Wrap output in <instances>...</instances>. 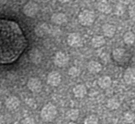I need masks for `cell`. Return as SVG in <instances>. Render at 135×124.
<instances>
[{
    "label": "cell",
    "instance_id": "cell-4",
    "mask_svg": "<svg viewBox=\"0 0 135 124\" xmlns=\"http://www.w3.org/2000/svg\"><path fill=\"white\" fill-rule=\"evenodd\" d=\"M67 44L72 47H80L83 44L82 37L78 32H71L67 36Z\"/></svg>",
    "mask_w": 135,
    "mask_h": 124
},
{
    "label": "cell",
    "instance_id": "cell-27",
    "mask_svg": "<svg viewBox=\"0 0 135 124\" xmlns=\"http://www.w3.org/2000/svg\"><path fill=\"white\" fill-rule=\"evenodd\" d=\"M128 14H129V17L135 21V4H133L131 6H129L128 8Z\"/></svg>",
    "mask_w": 135,
    "mask_h": 124
},
{
    "label": "cell",
    "instance_id": "cell-31",
    "mask_svg": "<svg viewBox=\"0 0 135 124\" xmlns=\"http://www.w3.org/2000/svg\"><path fill=\"white\" fill-rule=\"evenodd\" d=\"M2 123H3V117H2V116L0 114V124Z\"/></svg>",
    "mask_w": 135,
    "mask_h": 124
},
{
    "label": "cell",
    "instance_id": "cell-9",
    "mask_svg": "<svg viewBox=\"0 0 135 124\" xmlns=\"http://www.w3.org/2000/svg\"><path fill=\"white\" fill-rule=\"evenodd\" d=\"M102 33L104 37L107 38H113L116 33V27L115 25L110 24V23H105L101 27Z\"/></svg>",
    "mask_w": 135,
    "mask_h": 124
},
{
    "label": "cell",
    "instance_id": "cell-2",
    "mask_svg": "<svg viewBox=\"0 0 135 124\" xmlns=\"http://www.w3.org/2000/svg\"><path fill=\"white\" fill-rule=\"evenodd\" d=\"M78 19L79 23L85 27H89L91 26L92 25H93V23L96 21V14L94 13V11L91 10V9H83L81 10L78 16Z\"/></svg>",
    "mask_w": 135,
    "mask_h": 124
},
{
    "label": "cell",
    "instance_id": "cell-11",
    "mask_svg": "<svg viewBox=\"0 0 135 124\" xmlns=\"http://www.w3.org/2000/svg\"><path fill=\"white\" fill-rule=\"evenodd\" d=\"M123 80L127 85L135 84V68L128 67L123 73Z\"/></svg>",
    "mask_w": 135,
    "mask_h": 124
},
{
    "label": "cell",
    "instance_id": "cell-17",
    "mask_svg": "<svg viewBox=\"0 0 135 124\" xmlns=\"http://www.w3.org/2000/svg\"><path fill=\"white\" fill-rule=\"evenodd\" d=\"M5 104L9 110L10 111L16 110L20 105V100L15 96H11L6 99Z\"/></svg>",
    "mask_w": 135,
    "mask_h": 124
},
{
    "label": "cell",
    "instance_id": "cell-1",
    "mask_svg": "<svg viewBox=\"0 0 135 124\" xmlns=\"http://www.w3.org/2000/svg\"><path fill=\"white\" fill-rule=\"evenodd\" d=\"M25 40L17 25L5 30L0 28V63H9L17 59L25 47Z\"/></svg>",
    "mask_w": 135,
    "mask_h": 124
},
{
    "label": "cell",
    "instance_id": "cell-20",
    "mask_svg": "<svg viewBox=\"0 0 135 124\" xmlns=\"http://www.w3.org/2000/svg\"><path fill=\"white\" fill-rule=\"evenodd\" d=\"M49 26L46 23H41L35 28V33L38 36H44L49 32Z\"/></svg>",
    "mask_w": 135,
    "mask_h": 124
},
{
    "label": "cell",
    "instance_id": "cell-14",
    "mask_svg": "<svg viewBox=\"0 0 135 124\" xmlns=\"http://www.w3.org/2000/svg\"><path fill=\"white\" fill-rule=\"evenodd\" d=\"M106 44V39L102 35H95L91 39V45L93 48L98 49L104 47Z\"/></svg>",
    "mask_w": 135,
    "mask_h": 124
},
{
    "label": "cell",
    "instance_id": "cell-22",
    "mask_svg": "<svg viewBox=\"0 0 135 124\" xmlns=\"http://www.w3.org/2000/svg\"><path fill=\"white\" fill-rule=\"evenodd\" d=\"M123 40L127 45H133L135 43V34L134 32L127 31L123 36Z\"/></svg>",
    "mask_w": 135,
    "mask_h": 124
},
{
    "label": "cell",
    "instance_id": "cell-28",
    "mask_svg": "<svg viewBox=\"0 0 135 124\" xmlns=\"http://www.w3.org/2000/svg\"><path fill=\"white\" fill-rule=\"evenodd\" d=\"M115 13L118 16L123 15V13H124V6L122 4L116 5L115 9Z\"/></svg>",
    "mask_w": 135,
    "mask_h": 124
},
{
    "label": "cell",
    "instance_id": "cell-6",
    "mask_svg": "<svg viewBox=\"0 0 135 124\" xmlns=\"http://www.w3.org/2000/svg\"><path fill=\"white\" fill-rule=\"evenodd\" d=\"M68 63L69 57L66 53L62 51H59L55 54L54 58V63L55 66L59 67H64L68 64Z\"/></svg>",
    "mask_w": 135,
    "mask_h": 124
},
{
    "label": "cell",
    "instance_id": "cell-3",
    "mask_svg": "<svg viewBox=\"0 0 135 124\" xmlns=\"http://www.w3.org/2000/svg\"><path fill=\"white\" fill-rule=\"evenodd\" d=\"M57 114H58V111L56 107L53 104L48 103L46 105H44L41 109L40 117L43 121L49 123L55 119Z\"/></svg>",
    "mask_w": 135,
    "mask_h": 124
},
{
    "label": "cell",
    "instance_id": "cell-21",
    "mask_svg": "<svg viewBox=\"0 0 135 124\" xmlns=\"http://www.w3.org/2000/svg\"><path fill=\"white\" fill-rule=\"evenodd\" d=\"M29 58L30 60L36 64L40 63L42 61V58H43V55L42 53L36 48L32 49L30 52H29Z\"/></svg>",
    "mask_w": 135,
    "mask_h": 124
},
{
    "label": "cell",
    "instance_id": "cell-5",
    "mask_svg": "<svg viewBox=\"0 0 135 124\" xmlns=\"http://www.w3.org/2000/svg\"><path fill=\"white\" fill-rule=\"evenodd\" d=\"M22 11H23L24 14L26 15L27 17H32L36 16V13H38V11H39V6L34 2H28V3H26L24 6Z\"/></svg>",
    "mask_w": 135,
    "mask_h": 124
},
{
    "label": "cell",
    "instance_id": "cell-16",
    "mask_svg": "<svg viewBox=\"0 0 135 124\" xmlns=\"http://www.w3.org/2000/svg\"><path fill=\"white\" fill-rule=\"evenodd\" d=\"M112 84V79L108 75L100 76L97 80V85L102 89H107L110 88Z\"/></svg>",
    "mask_w": 135,
    "mask_h": 124
},
{
    "label": "cell",
    "instance_id": "cell-24",
    "mask_svg": "<svg viewBox=\"0 0 135 124\" xmlns=\"http://www.w3.org/2000/svg\"><path fill=\"white\" fill-rule=\"evenodd\" d=\"M123 120L127 124L134 123L135 121V112L133 111H126L123 115Z\"/></svg>",
    "mask_w": 135,
    "mask_h": 124
},
{
    "label": "cell",
    "instance_id": "cell-30",
    "mask_svg": "<svg viewBox=\"0 0 135 124\" xmlns=\"http://www.w3.org/2000/svg\"><path fill=\"white\" fill-rule=\"evenodd\" d=\"M59 2H61V3H66V2H68L70 0H58Z\"/></svg>",
    "mask_w": 135,
    "mask_h": 124
},
{
    "label": "cell",
    "instance_id": "cell-7",
    "mask_svg": "<svg viewBox=\"0 0 135 124\" xmlns=\"http://www.w3.org/2000/svg\"><path fill=\"white\" fill-rule=\"evenodd\" d=\"M47 84L51 86L56 87L60 85L62 82V77L61 74L57 71H52L48 74L47 78Z\"/></svg>",
    "mask_w": 135,
    "mask_h": 124
},
{
    "label": "cell",
    "instance_id": "cell-34",
    "mask_svg": "<svg viewBox=\"0 0 135 124\" xmlns=\"http://www.w3.org/2000/svg\"><path fill=\"white\" fill-rule=\"evenodd\" d=\"M134 110H135V104H134Z\"/></svg>",
    "mask_w": 135,
    "mask_h": 124
},
{
    "label": "cell",
    "instance_id": "cell-12",
    "mask_svg": "<svg viewBox=\"0 0 135 124\" xmlns=\"http://www.w3.org/2000/svg\"><path fill=\"white\" fill-rule=\"evenodd\" d=\"M88 90H87V87L83 85V84H78L76 85L74 89H73V93L74 96L78 98V99H82L84 98L86 95H87Z\"/></svg>",
    "mask_w": 135,
    "mask_h": 124
},
{
    "label": "cell",
    "instance_id": "cell-18",
    "mask_svg": "<svg viewBox=\"0 0 135 124\" xmlns=\"http://www.w3.org/2000/svg\"><path fill=\"white\" fill-rule=\"evenodd\" d=\"M51 21L55 24V25H63V24H66L68 21V18H67V16L63 13H54L52 16H51Z\"/></svg>",
    "mask_w": 135,
    "mask_h": 124
},
{
    "label": "cell",
    "instance_id": "cell-8",
    "mask_svg": "<svg viewBox=\"0 0 135 124\" xmlns=\"http://www.w3.org/2000/svg\"><path fill=\"white\" fill-rule=\"evenodd\" d=\"M28 89L32 93H40L42 89V82L38 78H32L27 82Z\"/></svg>",
    "mask_w": 135,
    "mask_h": 124
},
{
    "label": "cell",
    "instance_id": "cell-13",
    "mask_svg": "<svg viewBox=\"0 0 135 124\" xmlns=\"http://www.w3.org/2000/svg\"><path fill=\"white\" fill-rule=\"evenodd\" d=\"M87 69H88V70H89V73H91L93 74H99V73L101 72V70L103 69V66L98 61L91 60L88 63Z\"/></svg>",
    "mask_w": 135,
    "mask_h": 124
},
{
    "label": "cell",
    "instance_id": "cell-19",
    "mask_svg": "<svg viewBox=\"0 0 135 124\" xmlns=\"http://www.w3.org/2000/svg\"><path fill=\"white\" fill-rule=\"evenodd\" d=\"M120 106H121V102H120L119 99L115 97H113L108 99V101L106 102L107 108L111 110V111H115L118 108H119Z\"/></svg>",
    "mask_w": 135,
    "mask_h": 124
},
{
    "label": "cell",
    "instance_id": "cell-15",
    "mask_svg": "<svg viewBox=\"0 0 135 124\" xmlns=\"http://www.w3.org/2000/svg\"><path fill=\"white\" fill-rule=\"evenodd\" d=\"M97 9L104 14H109L112 12V6L108 0H100L97 3Z\"/></svg>",
    "mask_w": 135,
    "mask_h": 124
},
{
    "label": "cell",
    "instance_id": "cell-33",
    "mask_svg": "<svg viewBox=\"0 0 135 124\" xmlns=\"http://www.w3.org/2000/svg\"><path fill=\"white\" fill-rule=\"evenodd\" d=\"M1 108H2V101H0V109H1Z\"/></svg>",
    "mask_w": 135,
    "mask_h": 124
},
{
    "label": "cell",
    "instance_id": "cell-32",
    "mask_svg": "<svg viewBox=\"0 0 135 124\" xmlns=\"http://www.w3.org/2000/svg\"><path fill=\"white\" fill-rule=\"evenodd\" d=\"M67 124H77L76 123H74V121H70V122H69Z\"/></svg>",
    "mask_w": 135,
    "mask_h": 124
},
{
    "label": "cell",
    "instance_id": "cell-23",
    "mask_svg": "<svg viewBox=\"0 0 135 124\" xmlns=\"http://www.w3.org/2000/svg\"><path fill=\"white\" fill-rule=\"evenodd\" d=\"M79 116H80V111L78 108L69 109L66 113V118L70 121H76L79 118Z\"/></svg>",
    "mask_w": 135,
    "mask_h": 124
},
{
    "label": "cell",
    "instance_id": "cell-25",
    "mask_svg": "<svg viewBox=\"0 0 135 124\" xmlns=\"http://www.w3.org/2000/svg\"><path fill=\"white\" fill-rule=\"evenodd\" d=\"M84 124H100V120L97 115L91 114L85 118Z\"/></svg>",
    "mask_w": 135,
    "mask_h": 124
},
{
    "label": "cell",
    "instance_id": "cell-10",
    "mask_svg": "<svg viewBox=\"0 0 135 124\" xmlns=\"http://www.w3.org/2000/svg\"><path fill=\"white\" fill-rule=\"evenodd\" d=\"M127 55V51L125 48L116 47L112 51V58L117 63H123Z\"/></svg>",
    "mask_w": 135,
    "mask_h": 124
},
{
    "label": "cell",
    "instance_id": "cell-35",
    "mask_svg": "<svg viewBox=\"0 0 135 124\" xmlns=\"http://www.w3.org/2000/svg\"><path fill=\"white\" fill-rule=\"evenodd\" d=\"M131 124H133V123H131Z\"/></svg>",
    "mask_w": 135,
    "mask_h": 124
},
{
    "label": "cell",
    "instance_id": "cell-26",
    "mask_svg": "<svg viewBox=\"0 0 135 124\" xmlns=\"http://www.w3.org/2000/svg\"><path fill=\"white\" fill-rule=\"evenodd\" d=\"M68 74L71 78H78L81 74V70L77 66H71L68 70Z\"/></svg>",
    "mask_w": 135,
    "mask_h": 124
},
{
    "label": "cell",
    "instance_id": "cell-29",
    "mask_svg": "<svg viewBox=\"0 0 135 124\" xmlns=\"http://www.w3.org/2000/svg\"><path fill=\"white\" fill-rule=\"evenodd\" d=\"M22 124H36V122L34 120L33 118L32 117H27V118H25L22 122H21Z\"/></svg>",
    "mask_w": 135,
    "mask_h": 124
}]
</instances>
